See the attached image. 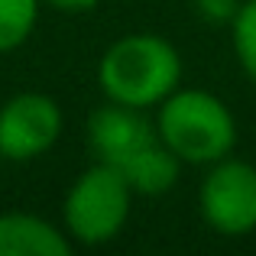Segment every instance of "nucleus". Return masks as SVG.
Here are the masks:
<instances>
[{
  "instance_id": "nucleus-1",
  "label": "nucleus",
  "mask_w": 256,
  "mask_h": 256,
  "mask_svg": "<svg viewBox=\"0 0 256 256\" xmlns=\"http://www.w3.org/2000/svg\"><path fill=\"white\" fill-rule=\"evenodd\" d=\"M182 82V56L166 36L133 32L104 49L98 84L107 100L150 110L159 107Z\"/></svg>"
},
{
  "instance_id": "nucleus-11",
  "label": "nucleus",
  "mask_w": 256,
  "mask_h": 256,
  "mask_svg": "<svg viewBox=\"0 0 256 256\" xmlns=\"http://www.w3.org/2000/svg\"><path fill=\"white\" fill-rule=\"evenodd\" d=\"M194 10H198L208 23H214V26H224V23L230 26V20L237 16L240 4L237 0H194Z\"/></svg>"
},
{
  "instance_id": "nucleus-12",
  "label": "nucleus",
  "mask_w": 256,
  "mask_h": 256,
  "mask_svg": "<svg viewBox=\"0 0 256 256\" xmlns=\"http://www.w3.org/2000/svg\"><path fill=\"white\" fill-rule=\"evenodd\" d=\"M49 4L52 10H62V13H84V10H94L100 0H42Z\"/></svg>"
},
{
  "instance_id": "nucleus-10",
  "label": "nucleus",
  "mask_w": 256,
  "mask_h": 256,
  "mask_svg": "<svg viewBox=\"0 0 256 256\" xmlns=\"http://www.w3.org/2000/svg\"><path fill=\"white\" fill-rule=\"evenodd\" d=\"M230 39H234V52H237L240 68L246 72L250 82H256V0L240 4L237 16L230 20Z\"/></svg>"
},
{
  "instance_id": "nucleus-8",
  "label": "nucleus",
  "mask_w": 256,
  "mask_h": 256,
  "mask_svg": "<svg viewBox=\"0 0 256 256\" xmlns=\"http://www.w3.org/2000/svg\"><path fill=\"white\" fill-rule=\"evenodd\" d=\"M120 172H124V178L130 182V188L136 194H166L178 182L182 159L162 140H156L150 150H143L136 159H130Z\"/></svg>"
},
{
  "instance_id": "nucleus-3",
  "label": "nucleus",
  "mask_w": 256,
  "mask_h": 256,
  "mask_svg": "<svg viewBox=\"0 0 256 256\" xmlns=\"http://www.w3.org/2000/svg\"><path fill=\"white\" fill-rule=\"evenodd\" d=\"M133 188L124 172L107 162H94L75 178L62 204L65 234L84 246H100L124 230L133 208Z\"/></svg>"
},
{
  "instance_id": "nucleus-2",
  "label": "nucleus",
  "mask_w": 256,
  "mask_h": 256,
  "mask_svg": "<svg viewBox=\"0 0 256 256\" xmlns=\"http://www.w3.org/2000/svg\"><path fill=\"white\" fill-rule=\"evenodd\" d=\"M159 140L188 166H214L237 146V120L211 91L175 88L156 114Z\"/></svg>"
},
{
  "instance_id": "nucleus-7",
  "label": "nucleus",
  "mask_w": 256,
  "mask_h": 256,
  "mask_svg": "<svg viewBox=\"0 0 256 256\" xmlns=\"http://www.w3.org/2000/svg\"><path fill=\"white\" fill-rule=\"evenodd\" d=\"M72 240L36 214H0V256H68Z\"/></svg>"
},
{
  "instance_id": "nucleus-6",
  "label": "nucleus",
  "mask_w": 256,
  "mask_h": 256,
  "mask_svg": "<svg viewBox=\"0 0 256 256\" xmlns=\"http://www.w3.org/2000/svg\"><path fill=\"white\" fill-rule=\"evenodd\" d=\"M156 140H159L156 124H150L140 107L110 100L88 117V146H91L98 162H107L114 169H124L130 159L150 150Z\"/></svg>"
},
{
  "instance_id": "nucleus-5",
  "label": "nucleus",
  "mask_w": 256,
  "mask_h": 256,
  "mask_svg": "<svg viewBox=\"0 0 256 256\" xmlns=\"http://www.w3.org/2000/svg\"><path fill=\"white\" fill-rule=\"evenodd\" d=\"M62 136V107L39 91L13 94L0 107V156L30 162L49 152Z\"/></svg>"
},
{
  "instance_id": "nucleus-9",
  "label": "nucleus",
  "mask_w": 256,
  "mask_h": 256,
  "mask_svg": "<svg viewBox=\"0 0 256 256\" xmlns=\"http://www.w3.org/2000/svg\"><path fill=\"white\" fill-rule=\"evenodd\" d=\"M42 0H0V56L13 52L36 30Z\"/></svg>"
},
{
  "instance_id": "nucleus-4",
  "label": "nucleus",
  "mask_w": 256,
  "mask_h": 256,
  "mask_svg": "<svg viewBox=\"0 0 256 256\" xmlns=\"http://www.w3.org/2000/svg\"><path fill=\"white\" fill-rule=\"evenodd\" d=\"M201 218L220 237H246L256 230V169L244 159L211 166L198 192Z\"/></svg>"
}]
</instances>
